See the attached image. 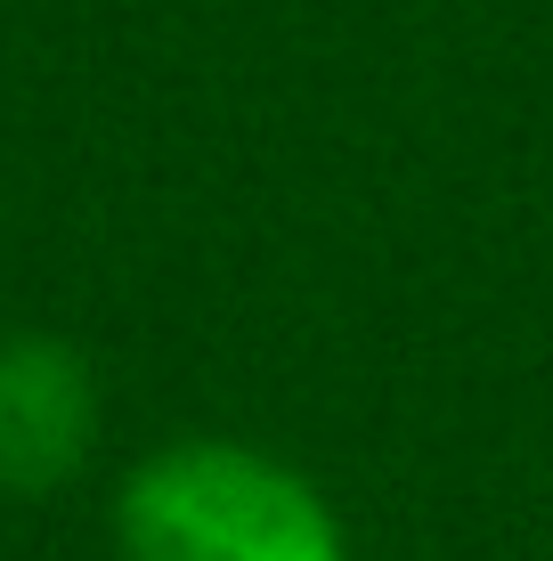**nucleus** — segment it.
<instances>
[{"label":"nucleus","mask_w":553,"mask_h":561,"mask_svg":"<svg viewBox=\"0 0 553 561\" xmlns=\"http://www.w3.org/2000/svg\"><path fill=\"white\" fill-rule=\"evenodd\" d=\"M123 561H350L310 472L253 439H163L114 489Z\"/></svg>","instance_id":"nucleus-1"},{"label":"nucleus","mask_w":553,"mask_h":561,"mask_svg":"<svg viewBox=\"0 0 553 561\" xmlns=\"http://www.w3.org/2000/svg\"><path fill=\"white\" fill-rule=\"evenodd\" d=\"M99 375L57 334H0V496H49L99 448Z\"/></svg>","instance_id":"nucleus-2"}]
</instances>
